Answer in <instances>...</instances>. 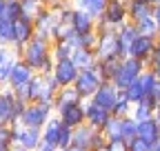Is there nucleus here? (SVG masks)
<instances>
[{"label":"nucleus","instance_id":"nucleus-9","mask_svg":"<svg viewBox=\"0 0 160 151\" xmlns=\"http://www.w3.org/2000/svg\"><path fill=\"white\" fill-rule=\"evenodd\" d=\"M33 33H36V25H33L31 18L20 16L18 20L13 22V45L11 47L18 51V56H20V49H22L31 38H33Z\"/></svg>","mask_w":160,"mask_h":151},{"label":"nucleus","instance_id":"nucleus-15","mask_svg":"<svg viewBox=\"0 0 160 151\" xmlns=\"http://www.w3.org/2000/svg\"><path fill=\"white\" fill-rule=\"evenodd\" d=\"M116 36H118V53H120V58H127L129 49H131V42L136 40V36H138L136 25L131 20H127L122 27L116 29Z\"/></svg>","mask_w":160,"mask_h":151},{"label":"nucleus","instance_id":"nucleus-47","mask_svg":"<svg viewBox=\"0 0 160 151\" xmlns=\"http://www.w3.org/2000/svg\"><path fill=\"white\" fill-rule=\"evenodd\" d=\"M151 16H153V20L158 22V29H160V5H153V11H151Z\"/></svg>","mask_w":160,"mask_h":151},{"label":"nucleus","instance_id":"nucleus-44","mask_svg":"<svg viewBox=\"0 0 160 151\" xmlns=\"http://www.w3.org/2000/svg\"><path fill=\"white\" fill-rule=\"evenodd\" d=\"M147 96L151 98V102H153V109L158 111L160 109V80H156V85H153V89L147 93Z\"/></svg>","mask_w":160,"mask_h":151},{"label":"nucleus","instance_id":"nucleus-23","mask_svg":"<svg viewBox=\"0 0 160 151\" xmlns=\"http://www.w3.org/2000/svg\"><path fill=\"white\" fill-rule=\"evenodd\" d=\"M78 100H82V98H80V93L73 89V85H69V87H60V89L56 91V98H53V111L60 109V107H65V105L78 102Z\"/></svg>","mask_w":160,"mask_h":151},{"label":"nucleus","instance_id":"nucleus-31","mask_svg":"<svg viewBox=\"0 0 160 151\" xmlns=\"http://www.w3.org/2000/svg\"><path fill=\"white\" fill-rule=\"evenodd\" d=\"M120 134H122L125 140H131L133 136H138V120L133 116L120 118Z\"/></svg>","mask_w":160,"mask_h":151},{"label":"nucleus","instance_id":"nucleus-4","mask_svg":"<svg viewBox=\"0 0 160 151\" xmlns=\"http://www.w3.org/2000/svg\"><path fill=\"white\" fill-rule=\"evenodd\" d=\"M13 134H11V144L13 147H22L27 151H36L42 142V129L38 127H25V124H11Z\"/></svg>","mask_w":160,"mask_h":151},{"label":"nucleus","instance_id":"nucleus-50","mask_svg":"<svg viewBox=\"0 0 160 151\" xmlns=\"http://www.w3.org/2000/svg\"><path fill=\"white\" fill-rule=\"evenodd\" d=\"M149 151H160V138L151 142V149H149Z\"/></svg>","mask_w":160,"mask_h":151},{"label":"nucleus","instance_id":"nucleus-49","mask_svg":"<svg viewBox=\"0 0 160 151\" xmlns=\"http://www.w3.org/2000/svg\"><path fill=\"white\" fill-rule=\"evenodd\" d=\"M60 151H87V149H82V147H78V144H69V147H65V149H60Z\"/></svg>","mask_w":160,"mask_h":151},{"label":"nucleus","instance_id":"nucleus-43","mask_svg":"<svg viewBox=\"0 0 160 151\" xmlns=\"http://www.w3.org/2000/svg\"><path fill=\"white\" fill-rule=\"evenodd\" d=\"M160 65V38H156V45H153V51L149 56V60H147V67H156Z\"/></svg>","mask_w":160,"mask_h":151},{"label":"nucleus","instance_id":"nucleus-34","mask_svg":"<svg viewBox=\"0 0 160 151\" xmlns=\"http://www.w3.org/2000/svg\"><path fill=\"white\" fill-rule=\"evenodd\" d=\"M100 131H102V134L107 136V140H109V138H122V134H120V118L111 116Z\"/></svg>","mask_w":160,"mask_h":151},{"label":"nucleus","instance_id":"nucleus-18","mask_svg":"<svg viewBox=\"0 0 160 151\" xmlns=\"http://www.w3.org/2000/svg\"><path fill=\"white\" fill-rule=\"evenodd\" d=\"M71 27H73V33H89V31H96V18L89 16V13L82 11V9H76V7H73Z\"/></svg>","mask_w":160,"mask_h":151},{"label":"nucleus","instance_id":"nucleus-40","mask_svg":"<svg viewBox=\"0 0 160 151\" xmlns=\"http://www.w3.org/2000/svg\"><path fill=\"white\" fill-rule=\"evenodd\" d=\"M71 138H73V129L67 127V124L62 122V129H60V138H58V149L69 147V144H71Z\"/></svg>","mask_w":160,"mask_h":151},{"label":"nucleus","instance_id":"nucleus-8","mask_svg":"<svg viewBox=\"0 0 160 151\" xmlns=\"http://www.w3.org/2000/svg\"><path fill=\"white\" fill-rule=\"evenodd\" d=\"M78 67L71 58H62V60H53V69H51V76L53 80L58 82V87H69L73 85L76 76H78Z\"/></svg>","mask_w":160,"mask_h":151},{"label":"nucleus","instance_id":"nucleus-32","mask_svg":"<svg viewBox=\"0 0 160 151\" xmlns=\"http://www.w3.org/2000/svg\"><path fill=\"white\" fill-rule=\"evenodd\" d=\"M133 25H136L138 33L158 38V22L153 20V16H147V18H142V20H138V22H133Z\"/></svg>","mask_w":160,"mask_h":151},{"label":"nucleus","instance_id":"nucleus-42","mask_svg":"<svg viewBox=\"0 0 160 151\" xmlns=\"http://www.w3.org/2000/svg\"><path fill=\"white\" fill-rule=\"evenodd\" d=\"M105 144H107V136H105L100 129H96V131H93V136H91V144H89V149H105Z\"/></svg>","mask_w":160,"mask_h":151},{"label":"nucleus","instance_id":"nucleus-26","mask_svg":"<svg viewBox=\"0 0 160 151\" xmlns=\"http://www.w3.org/2000/svg\"><path fill=\"white\" fill-rule=\"evenodd\" d=\"M153 113H156V109H153V102H151L149 96H145L140 102H136L133 109H131V116H133L136 120H147V118L153 116Z\"/></svg>","mask_w":160,"mask_h":151},{"label":"nucleus","instance_id":"nucleus-51","mask_svg":"<svg viewBox=\"0 0 160 151\" xmlns=\"http://www.w3.org/2000/svg\"><path fill=\"white\" fill-rule=\"evenodd\" d=\"M5 7H7V0H0V18H5Z\"/></svg>","mask_w":160,"mask_h":151},{"label":"nucleus","instance_id":"nucleus-36","mask_svg":"<svg viewBox=\"0 0 160 151\" xmlns=\"http://www.w3.org/2000/svg\"><path fill=\"white\" fill-rule=\"evenodd\" d=\"M71 36H73L71 22H62V20H60V22L56 25L53 33H51V40H67V38H71Z\"/></svg>","mask_w":160,"mask_h":151},{"label":"nucleus","instance_id":"nucleus-16","mask_svg":"<svg viewBox=\"0 0 160 151\" xmlns=\"http://www.w3.org/2000/svg\"><path fill=\"white\" fill-rule=\"evenodd\" d=\"M153 45H156V38H153V36H142V33H138L136 40L131 42L129 56H133V58L147 62L149 56H151V51H153Z\"/></svg>","mask_w":160,"mask_h":151},{"label":"nucleus","instance_id":"nucleus-17","mask_svg":"<svg viewBox=\"0 0 160 151\" xmlns=\"http://www.w3.org/2000/svg\"><path fill=\"white\" fill-rule=\"evenodd\" d=\"M13 89L0 87V124H13Z\"/></svg>","mask_w":160,"mask_h":151},{"label":"nucleus","instance_id":"nucleus-55","mask_svg":"<svg viewBox=\"0 0 160 151\" xmlns=\"http://www.w3.org/2000/svg\"><path fill=\"white\" fill-rule=\"evenodd\" d=\"M89 151H105V149H89Z\"/></svg>","mask_w":160,"mask_h":151},{"label":"nucleus","instance_id":"nucleus-37","mask_svg":"<svg viewBox=\"0 0 160 151\" xmlns=\"http://www.w3.org/2000/svg\"><path fill=\"white\" fill-rule=\"evenodd\" d=\"M20 5H22V16L31 18V20L40 13V9L45 7L42 2H38V0H20Z\"/></svg>","mask_w":160,"mask_h":151},{"label":"nucleus","instance_id":"nucleus-27","mask_svg":"<svg viewBox=\"0 0 160 151\" xmlns=\"http://www.w3.org/2000/svg\"><path fill=\"white\" fill-rule=\"evenodd\" d=\"M118 65H120V58H105V60L96 62V71H98V76L102 80H111L116 69H118Z\"/></svg>","mask_w":160,"mask_h":151},{"label":"nucleus","instance_id":"nucleus-5","mask_svg":"<svg viewBox=\"0 0 160 151\" xmlns=\"http://www.w3.org/2000/svg\"><path fill=\"white\" fill-rule=\"evenodd\" d=\"M53 105H45V102H27L22 116H20V124L25 127H38L42 129L45 122L53 116Z\"/></svg>","mask_w":160,"mask_h":151},{"label":"nucleus","instance_id":"nucleus-53","mask_svg":"<svg viewBox=\"0 0 160 151\" xmlns=\"http://www.w3.org/2000/svg\"><path fill=\"white\" fill-rule=\"evenodd\" d=\"M153 118H156V120H158V124H160V109H158V111L153 113Z\"/></svg>","mask_w":160,"mask_h":151},{"label":"nucleus","instance_id":"nucleus-12","mask_svg":"<svg viewBox=\"0 0 160 151\" xmlns=\"http://www.w3.org/2000/svg\"><path fill=\"white\" fill-rule=\"evenodd\" d=\"M58 22H60V16H58L56 7H49V5H45L42 9H40V13L33 18L36 31H38V33H45V36H49V38H51V33H53V29H56Z\"/></svg>","mask_w":160,"mask_h":151},{"label":"nucleus","instance_id":"nucleus-1","mask_svg":"<svg viewBox=\"0 0 160 151\" xmlns=\"http://www.w3.org/2000/svg\"><path fill=\"white\" fill-rule=\"evenodd\" d=\"M51 38L45 33H33V38L20 49V58H22L36 73H51L53 69V56H51Z\"/></svg>","mask_w":160,"mask_h":151},{"label":"nucleus","instance_id":"nucleus-21","mask_svg":"<svg viewBox=\"0 0 160 151\" xmlns=\"http://www.w3.org/2000/svg\"><path fill=\"white\" fill-rule=\"evenodd\" d=\"M60 129H62V120L53 113V116L45 122V127H42V142H49V144H56V147H58Z\"/></svg>","mask_w":160,"mask_h":151},{"label":"nucleus","instance_id":"nucleus-39","mask_svg":"<svg viewBox=\"0 0 160 151\" xmlns=\"http://www.w3.org/2000/svg\"><path fill=\"white\" fill-rule=\"evenodd\" d=\"M127 149L129 151H149L151 142H147L145 138H140V136H133L131 140H127Z\"/></svg>","mask_w":160,"mask_h":151},{"label":"nucleus","instance_id":"nucleus-56","mask_svg":"<svg viewBox=\"0 0 160 151\" xmlns=\"http://www.w3.org/2000/svg\"><path fill=\"white\" fill-rule=\"evenodd\" d=\"M158 38H160V29H158Z\"/></svg>","mask_w":160,"mask_h":151},{"label":"nucleus","instance_id":"nucleus-54","mask_svg":"<svg viewBox=\"0 0 160 151\" xmlns=\"http://www.w3.org/2000/svg\"><path fill=\"white\" fill-rule=\"evenodd\" d=\"M13 151H27V149H22V147H13Z\"/></svg>","mask_w":160,"mask_h":151},{"label":"nucleus","instance_id":"nucleus-38","mask_svg":"<svg viewBox=\"0 0 160 151\" xmlns=\"http://www.w3.org/2000/svg\"><path fill=\"white\" fill-rule=\"evenodd\" d=\"M22 16V5H20V0H7V7H5V18L9 20H18V18Z\"/></svg>","mask_w":160,"mask_h":151},{"label":"nucleus","instance_id":"nucleus-45","mask_svg":"<svg viewBox=\"0 0 160 151\" xmlns=\"http://www.w3.org/2000/svg\"><path fill=\"white\" fill-rule=\"evenodd\" d=\"M11 134H13L11 124H0V140H5V142H11Z\"/></svg>","mask_w":160,"mask_h":151},{"label":"nucleus","instance_id":"nucleus-48","mask_svg":"<svg viewBox=\"0 0 160 151\" xmlns=\"http://www.w3.org/2000/svg\"><path fill=\"white\" fill-rule=\"evenodd\" d=\"M0 151H13V144H11V142H5V140H0Z\"/></svg>","mask_w":160,"mask_h":151},{"label":"nucleus","instance_id":"nucleus-10","mask_svg":"<svg viewBox=\"0 0 160 151\" xmlns=\"http://www.w3.org/2000/svg\"><path fill=\"white\" fill-rule=\"evenodd\" d=\"M56 116L71 129L85 124V100H78V102H71V105L56 109Z\"/></svg>","mask_w":160,"mask_h":151},{"label":"nucleus","instance_id":"nucleus-28","mask_svg":"<svg viewBox=\"0 0 160 151\" xmlns=\"http://www.w3.org/2000/svg\"><path fill=\"white\" fill-rule=\"evenodd\" d=\"M71 53H73V45L69 40H53L51 42V56H53V60L71 58Z\"/></svg>","mask_w":160,"mask_h":151},{"label":"nucleus","instance_id":"nucleus-14","mask_svg":"<svg viewBox=\"0 0 160 151\" xmlns=\"http://www.w3.org/2000/svg\"><path fill=\"white\" fill-rule=\"evenodd\" d=\"M111 118V111L105 109V107H100L91 100H85V122L91 124L93 129H102L105 122Z\"/></svg>","mask_w":160,"mask_h":151},{"label":"nucleus","instance_id":"nucleus-2","mask_svg":"<svg viewBox=\"0 0 160 151\" xmlns=\"http://www.w3.org/2000/svg\"><path fill=\"white\" fill-rule=\"evenodd\" d=\"M129 20L127 13V2L125 0H109L105 11L96 18V31H107V29H118Z\"/></svg>","mask_w":160,"mask_h":151},{"label":"nucleus","instance_id":"nucleus-11","mask_svg":"<svg viewBox=\"0 0 160 151\" xmlns=\"http://www.w3.org/2000/svg\"><path fill=\"white\" fill-rule=\"evenodd\" d=\"M118 96H120V89H118V87H116L111 80H102V82H100V87L93 91V96H91L89 100L111 111V107L116 105Z\"/></svg>","mask_w":160,"mask_h":151},{"label":"nucleus","instance_id":"nucleus-33","mask_svg":"<svg viewBox=\"0 0 160 151\" xmlns=\"http://www.w3.org/2000/svg\"><path fill=\"white\" fill-rule=\"evenodd\" d=\"M0 45H13V20L0 18Z\"/></svg>","mask_w":160,"mask_h":151},{"label":"nucleus","instance_id":"nucleus-3","mask_svg":"<svg viewBox=\"0 0 160 151\" xmlns=\"http://www.w3.org/2000/svg\"><path fill=\"white\" fill-rule=\"evenodd\" d=\"M145 69H147V62L133 58V56L120 58V65H118V69H116V73H113L111 82H113L118 89H125L129 82L138 80V78H140V73H142Z\"/></svg>","mask_w":160,"mask_h":151},{"label":"nucleus","instance_id":"nucleus-19","mask_svg":"<svg viewBox=\"0 0 160 151\" xmlns=\"http://www.w3.org/2000/svg\"><path fill=\"white\" fill-rule=\"evenodd\" d=\"M125 2H127V13H129L131 22L142 20V18L151 16V11H153V5L149 0H125Z\"/></svg>","mask_w":160,"mask_h":151},{"label":"nucleus","instance_id":"nucleus-41","mask_svg":"<svg viewBox=\"0 0 160 151\" xmlns=\"http://www.w3.org/2000/svg\"><path fill=\"white\" fill-rule=\"evenodd\" d=\"M105 151H129L125 138H109L105 144Z\"/></svg>","mask_w":160,"mask_h":151},{"label":"nucleus","instance_id":"nucleus-46","mask_svg":"<svg viewBox=\"0 0 160 151\" xmlns=\"http://www.w3.org/2000/svg\"><path fill=\"white\" fill-rule=\"evenodd\" d=\"M36 151H60L56 144H49V142H40V147L36 149Z\"/></svg>","mask_w":160,"mask_h":151},{"label":"nucleus","instance_id":"nucleus-7","mask_svg":"<svg viewBox=\"0 0 160 151\" xmlns=\"http://www.w3.org/2000/svg\"><path fill=\"white\" fill-rule=\"evenodd\" d=\"M98 33V40H96V58L98 60H105V58H120L118 53V36L116 29H107V31H96Z\"/></svg>","mask_w":160,"mask_h":151},{"label":"nucleus","instance_id":"nucleus-24","mask_svg":"<svg viewBox=\"0 0 160 151\" xmlns=\"http://www.w3.org/2000/svg\"><path fill=\"white\" fill-rule=\"evenodd\" d=\"M107 2H109V0H71V5L76 9H82V11H87L93 18H100V13L105 11Z\"/></svg>","mask_w":160,"mask_h":151},{"label":"nucleus","instance_id":"nucleus-13","mask_svg":"<svg viewBox=\"0 0 160 151\" xmlns=\"http://www.w3.org/2000/svg\"><path fill=\"white\" fill-rule=\"evenodd\" d=\"M36 76V71L20 58H16V62L11 65V71H9V80H7V87H11V89H16V87H22V85H27L31 78Z\"/></svg>","mask_w":160,"mask_h":151},{"label":"nucleus","instance_id":"nucleus-30","mask_svg":"<svg viewBox=\"0 0 160 151\" xmlns=\"http://www.w3.org/2000/svg\"><path fill=\"white\" fill-rule=\"evenodd\" d=\"M131 109H133V105L127 100V96H125V93L120 91V96H118L116 105L111 107V116H116V118H125V116H131Z\"/></svg>","mask_w":160,"mask_h":151},{"label":"nucleus","instance_id":"nucleus-52","mask_svg":"<svg viewBox=\"0 0 160 151\" xmlns=\"http://www.w3.org/2000/svg\"><path fill=\"white\" fill-rule=\"evenodd\" d=\"M149 69H151V71L156 73V78L160 80V65H156V67H149Z\"/></svg>","mask_w":160,"mask_h":151},{"label":"nucleus","instance_id":"nucleus-35","mask_svg":"<svg viewBox=\"0 0 160 151\" xmlns=\"http://www.w3.org/2000/svg\"><path fill=\"white\" fill-rule=\"evenodd\" d=\"M18 58V51L9 45H0V67H11Z\"/></svg>","mask_w":160,"mask_h":151},{"label":"nucleus","instance_id":"nucleus-25","mask_svg":"<svg viewBox=\"0 0 160 151\" xmlns=\"http://www.w3.org/2000/svg\"><path fill=\"white\" fill-rule=\"evenodd\" d=\"M93 127L91 124H80V127H73V138H71V144H78L89 151V144H91V136H93Z\"/></svg>","mask_w":160,"mask_h":151},{"label":"nucleus","instance_id":"nucleus-22","mask_svg":"<svg viewBox=\"0 0 160 151\" xmlns=\"http://www.w3.org/2000/svg\"><path fill=\"white\" fill-rule=\"evenodd\" d=\"M138 136L145 138L147 142L158 140L160 138V124H158V120L153 116L147 118V120H138Z\"/></svg>","mask_w":160,"mask_h":151},{"label":"nucleus","instance_id":"nucleus-6","mask_svg":"<svg viewBox=\"0 0 160 151\" xmlns=\"http://www.w3.org/2000/svg\"><path fill=\"white\" fill-rule=\"evenodd\" d=\"M100 82H102V78L98 76L96 67H89V69H80L76 80H73V89L80 93V98L82 100H89L93 96V91L100 87Z\"/></svg>","mask_w":160,"mask_h":151},{"label":"nucleus","instance_id":"nucleus-29","mask_svg":"<svg viewBox=\"0 0 160 151\" xmlns=\"http://www.w3.org/2000/svg\"><path fill=\"white\" fill-rule=\"evenodd\" d=\"M127 96V100L131 102V105H136V102H140L147 93H145V89H142V85H140V80H133V82H129L125 89H120Z\"/></svg>","mask_w":160,"mask_h":151},{"label":"nucleus","instance_id":"nucleus-20","mask_svg":"<svg viewBox=\"0 0 160 151\" xmlns=\"http://www.w3.org/2000/svg\"><path fill=\"white\" fill-rule=\"evenodd\" d=\"M71 60L76 62L78 69H89V67H96V62H98L96 51L93 49H85V47H76L73 53H71Z\"/></svg>","mask_w":160,"mask_h":151}]
</instances>
